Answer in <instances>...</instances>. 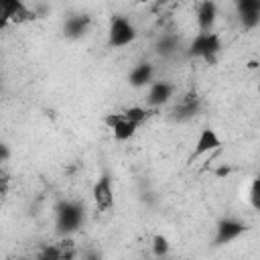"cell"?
I'll return each instance as SVG.
<instances>
[{"label": "cell", "mask_w": 260, "mask_h": 260, "mask_svg": "<svg viewBox=\"0 0 260 260\" xmlns=\"http://www.w3.org/2000/svg\"><path fill=\"white\" fill-rule=\"evenodd\" d=\"M85 221V207L75 199H65L55 207V228L57 234L69 238L75 234Z\"/></svg>", "instance_id": "1"}, {"label": "cell", "mask_w": 260, "mask_h": 260, "mask_svg": "<svg viewBox=\"0 0 260 260\" xmlns=\"http://www.w3.org/2000/svg\"><path fill=\"white\" fill-rule=\"evenodd\" d=\"M91 199H93V205L100 213H108L112 211V207L116 205V193H114V179L108 171H104L93 187H91Z\"/></svg>", "instance_id": "4"}, {"label": "cell", "mask_w": 260, "mask_h": 260, "mask_svg": "<svg viewBox=\"0 0 260 260\" xmlns=\"http://www.w3.org/2000/svg\"><path fill=\"white\" fill-rule=\"evenodd\" d=\"M162 260H167V258H162Z\"/></svg>", "instance_id": "24"}, {"label": "cell", "mask_w": 260, "mask_h": 260, "mask_svg": "<svg viewBox=\"0 0 260 260\" xmlns=\"http://www.w3.org/2000/svg\"><path fill=\"white\" fill-rule=\"evenodd\" d=\"M179 49H181V41H179L177 35H162V37L156 41V53L162 55V57H171V55H175Z\"/></svg>", "instance_id": "16"}, {"label": "cell", "mask_w": 260, "mask_h": 260, "mask_svg": "<svg viewBox=\"0 0 260 260\" xmlns=\"http://www.w3.org/2000/svg\"><path fill=\"white\" fill-rule=\"evenodd\" d=\"M8 185H10V177L0 173V195H6L8 193Z\"/></svg>", "instance_id": "22"}, {"label": "cell", "mask_w": 260, "mask_h": 260, "mask_svg": "<svg viewBox=\"0 0 260 260\" xmlns=\"http://www.w3.org/2000/svg\"><path fill=\"white\" fill-rule=\"evenodd\" d=\"M24 2L20 0H0V30H4L8 24H12L14 14Z\"/></svg>", "instance_id": "15"}, {"label": "cell", "mask_w": 260, "mask_h": 260, "mask_svg": "<svg viewBox=\"0 0 260 260\" xmlns=\"http://www.w3.org/2000/svg\"><path fill=\"white\" fill-rule=\"evenodd\" d=\"M122 114H124V118H126V120L134 122V124L140 128V126L150 118L152 110H150V108H144V106H130V108L122 110Z\"/></svg>", "instance_id": "17"}, {"label": "cell", "mask_w": 260, "mask_h": 260, "mask_svg": "<svg viewBox=\"0 0 260 260\" xmlns=\"http://www.w3.org/2000/svg\"><path fill=\"white\" fill-rule=\"evenodd\" d=\"M197 26H199V32H211L215 22H217V4L211 2V0H205L197 6Z\"/></svg>", "instance_id": "14"}, {"label": "cell", "mask_w": 260, "mask_h": 260, "mask_svg": "<svg viewBox=\"0 0 260 260\" xmlns=\"http://www.w3.org/2000/svg\"><path fill=\"white\" fill-rule=\"evenodd\" d=\"M248 199H250L252 209H258V207H260V179H254V181H252Z\"/></svg>", "instance_id": "19"}, {"label": "cell", "mask_w": 260, "mask_h": 260, "mask_svg": "<svg viewBox=\"0 0 260 260\" xmlns=\"http://www.w3.org/2000/svg\"><path fill=\"white\" fill-rule=\"evenodd\" d=\"M138 37L134 22L124 14H114L108 24V45L112 49H124Z\"/></svg>", "instance_id": "3"}, {"label": "cell", "mask_w": 260, "mask_h": 260, "mask_svg": "<svg viewBox=\"0 0 260 260\" xmlns=\"http://www.w3.org/2000/svg\"><path fill=\"white\" fill-rule=\"evenodd\" d=\"M175 95V85L171 81H165V79H154L148 89H146V108H160L165 104H169Z\"/></svg>", "instance_id": "8"}, {"label": "cell", "mask_w": 260, "mask_h": 260, "mask_svg": "<svg viewBox=\"0 0 260 260\" xmlns=\"http://www.w3.org/2000/svg\"><path fill=\"white\" fill-rule=\"evenodd\" d=\"M152 81H154V65L148 63V61L136 63V65L130 69V73H128V83H130L132 87H136V89L148 87Z\"/></svg>", "instance_id": "13"}, {"label": "cell", "mask_w": 260, "mask_h": 260, "mask_svg": "<svg viewBox=\"0 0 260 260\" xmlns=\"http://www.w3.org/2000/svg\"><path fill=\"white\" fill-rule=\"evenodd\" d=\"M232 167H228V165H221V167H217L215 171H213V175L217 177V179H223V177H228V175H232Z\"/></svg>", "instance_id": "20"}, {"label": "cell", "mask_w": 260, "mask_h": 260, "mask_svg": "<svg viewBox=\"0 0 260 260\" xmlns=\"http://www.w3.org/2000/svg\"><path fill=\"white\" fill-rule=\"evenodd\" d=\"M81 260H102V254H100L98 250H89Z\"/></svg>", "instance_id": "23"}, {"label": "cell", "mask_w": 260, "mask_h": 260, "mask_svg": "<svg viewBox=\"0 0 260 260\" xmlns=\"http://www.w3.org/2000/svg\"><path fill=\"white\" fill-rule=\"evenodd\" d=\"M77 254L71 238H61L55 244H47L39 252V260H73Z\"/></svg>", "instance_id": "9"}, {"label": "cell", "mask_w": 260, "mask_h": 260, "mask_svg": "<svg viewBox=\"0 0 260 260\" xmlns=\"http://www.w3.org/2000/svg\"><path fill=\"white\" fill-rule=\"evenodd\" d=\"M221 53V37L211 30V32H197L193 37V41L187 47V55L191 59H201L209 65H213L217 61Z\"/></svg>", "instance_id": "2"}, {"label": "cell", "mask_w": 260, "mask_h": 260, "mask_svg": "<svg viewBox=\"0 0 260 260\" xmlns=\"http://www.w3.org/2000/svg\"><path fill=\"white\" fill-rule=\"evenodd\" d=\"M150 248H152V256L156 260H162L171 252V242H169V238L165 234H154L152 240H150Z\"/></svg>", "instance_id": "18"}, {"label": "cell", "mask_w": 260, "mask_h": 260, "mask_svg": "<svg viewBox=\"0 0 260 260\" xmlns=\"http://www.w3.org/2000/svg\"><path fill=\"white\" fill-rule=\"evenodd\" d=\"M248 232V223L240 217H221L215 223V234H213V244L215 246H228L232 242H236L238 238H242Z\"/></svg>", "instance_id": "6"}, {"label": "cell", "mask_w": 260, "mask_h": 260, "mask_svg": "<svg viewBox=\"0 0 260 260\" xmlns=\"http://www.w3.org/2000/svg\"><path fill=\"white\" fill-rule=\"evenodd\" d=\"M89 26H91V16L89 14H71L63 22V35L71 41H77V39L87 35Z\"/></svg>", "instance_id": "11"}, {"label": "cell", "mask_w": 260, "mask_h": 260, "mask_svg": "<svg viewBox=\"0 0 260 260\" xmlns=\"http://www.w3.org/2000/svg\"><path fill=\"white\" fill-rule=\"evenodd\" d=\"M104 124L108 126V130L112 132V136H114L116 142H128V140H132V138L136 136V132H138V126H136L134 122L126 120L122 112L106 114V116H104Z\"/></svg>", "instance_id": "7"}, {"label": "cell", "mask_w": 260, "mask_h": 260, "mask_svg": "<svg viewBox=\"0 0 260 260\" xmlns=\"http://www.w3.org/2000/svg\"><path fill=\"white\" fill-rule=\"evenodd\" d=\"M236 12L246 30H254L260 24V0H240L236 4Z\"/></svg>", "instance_id": "10"}, {"label": "cell", "mask_w": 260, "mask_h": 260, "mask_svg": "<svg viewBox=\"0 0 260 260\" xmlns=\"http://www.w3.org/2000/svg\"><path fill=\"white\" fill-rule=\"evenodd\" d=\"M221 146V138L217 134V130H213L211 126H205L199 130L197 134V140H195V148H193V154L195 156H203L207 152H213Z\"/></svg>", "instance_id": "12"}, {"label": "cell", "mask_w": 260, "mask_h": 260, "mask_svg": "<svg viewBox=\"0 0 260 260\" xmlns=\"http://www.w3.org/2000/svg\"><path fill=\"white\" fill-rule=\"evenodd\" d=\"M201 106H203V98L199 95V91L187 89L185 93H181L175 100L173 110H171V118L175 122H189L201 112Z\"/></svg>", "instance_id": "5"}, {"label": "cell", "mask_w": 260, "mask_h": 260, "mask_svg": "<svg viewBox=\"0 0 260 260\" xmlns=\"http://www.w3.org/2000/svg\"><path fill=\"white\" fill-rule=\"evenodd\" d=\"M8 158H10V148L4 142H0V173H2V162H6Z\"/></svg>", "instance_id": "21"}]
</instances>
